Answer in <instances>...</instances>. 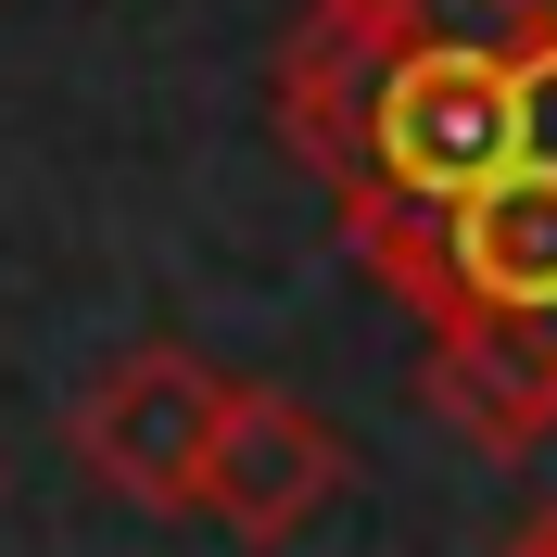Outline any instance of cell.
Here are the masks:
<instances>
[{
  "label": "cell",
  "mask_w": 557,
  "mask_h": 557,
  "mask_svg": "<svg viewBox=\"0 0 557 557\" xmlns=\"http://www.w3.org/2000/svg\"><path fill=\"white\" fill-rule=\"evenodd\" d=\"M381 292L418 305V330H431L418 381L482 456H532L557 431V165L545 152L469 190Z\"/></svg>",
  "instance_id": "obj_1"
},
{
  "label": "cell",
  "mask_w": 557,
  "mask_h": 557,
  "mask_svg": "<svg viewBox=\"0 0 557 557\" xmlns=\"http://www.w3.org/2000/svg\"><path fill=\"white\" fill-rule=\"evenodd\" d=\"M215 418H228V381H215L203 355L139 343V355H114L102 381L76 393L64 444L89 456V482H114L127 507H152V520H190V507H203Z\"/></svg>",
  "instance_id": "obj_2"
},
{
  "label": "cell",
  "mask_w": 557,
  "mask_h": 557,
  "mask_svg": "<svg viewBox=\"0 0 557 557\" xmlns=\"http://www.w3.org/2000/svg\"><path fill=\"white\" fill-rule=\"evenodd\" d=\"M343 482H355V444L305 393L228 381V418H215V456H203V520H228L242 545H292Z\"/></svg>",
  "instance_id": "obj_3"
},
{
  "label": "cell",
  "mask_w": 557,
  "mask_h": 557,
  "mask_svg": "<svg viewBox=\"0 0 557 557\" xmlns=\"http://www.w3.org/2000/svg\"><path fill=\"white\" fill-rule=\"evenodd\" d=\"M381 51H469V64H545L557 0H343Z\"/></svg>",
  "instance_id": "obj_4"
},
{
  "label": "cell",
  "mask_w": 557,
  "mask_h": 557,
  "mask_svg": "<svg viewBox=\"0 0 557 557\" xmlns=\"http://www.w3.org/2000/svg\"><path fill=\"white\" fill-rule=\"evenodd\" d=\"M507 557H557V520H532V532H520V545H507Z\"/></svg>",
  "instance_id": "obj_5"
}]
</instances>
